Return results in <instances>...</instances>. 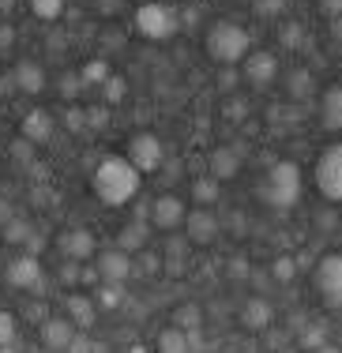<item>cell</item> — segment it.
I'll list each match as a JSON object with an SVG mask.
<instances>
[{"label":"cell","mask_w":342,"mask_h":353,"mask_svg":"<svg viewBox=\"0 0 342 353\" xmlns=\"http://www.w3.org/2000/svg\"><path fill=\"white\" fill-rule=\"evenodd\" d=\"M30 15L41 23H57L64 15V0H30Z\"/></svg>","instance_id":"obj_28"},{"label":"cell","mask_w":342,"mask_h":353,"mask_svg":"<svg viewBox=\"0 0 342 353\" xmlns=\"http://www.w3.org/2000/svg\"><path fill=\"white\" fill-rule=\"evenodd\" d=\"M139 4H147V0H139Z\"/></svg>","instance_id":"obj_53"},{"label":"cell","mask_w":342,"mask_h":353,"mask_svg":"<svg viewBox=\"0 0 342 353\" xmlns=\"http://www.w3.org/2000/svg\"><path fill=\"white\" fill-rule=\"evenodd\" d=\"M90 297H94L98 312H117V308L124 305V297H128V293H124V282H98Z\"/></svg>","instance_id":"obj_22"},{"label":"cell","mask_w":342,"mask_h":353,"mask_svg":"<svg viewBox=\"0 0 342 353\" xmlns=\"http://www.w3.org/2000/svg\"><path fill=\"white\" fill-rule=\"evenodd\" d=\"M308 353H342V350L331 346V342H323V346H316V350H308Z\"/></svg>","instance_id":"obj_48"},{"label":"cell","mask_w":342,"mask_h":353,"mask_svg":"<svg viewBox=\"0 0 342 353\" xmlns=\"http://www.w3.org/2000/svg\"><path fill=\"white\" fill-rule=\"evenodd\" d=\"M237 323L245 327V331H252V334L267 331V327L274 323V308H271V301H267V297H248L245 305H241V312H237Z\"/></svg>","instance_id":"obj_17"},{"label":"cell","mask_w":342,"mask_h":353,"mask_svg":"<svg viewBox=\"0 0 342 353\" xmlns=\"http://www.w3.org/2000/svg\"><path fill=\"white\" fill-rule=\"evenodd\" d=\"M124 158L136 165L139 176H151V173L162 170V162H165V143L158 139L154 132H136V136L128 139V150H124Z\"/></svg>","instance_id":"obj_7"},{"label":"cell","mask_w":342,"mask_h":353,"mask_svg":"<svg viewBox=\"0 0 342 353\" xmlns=\"http://www.w3.org/2000/svg\"><path fill=\"white\" fill-rule=\"evenodd\" d=\"M64 353H94V342H90V331H76Z\"/></svg>","instance_id":"obj_37"},{"label":"cell","mask_w":342,"mask_h":353,"mask_svg":"<svg viewBox=\"0 0 342 353\" xmlns=\"http://www.w3.org/2000/svg\"><path fill=\"white\" fill-rule=\"evenodd\" d=\"M132 27L143 41H170L181 30V12L165 0H147V4L136 8L132 15Z\"/></svg>","instance_id":"obj_4"},{"label":"cell","mask_w":342,"mask_h":353,"mask_svg":"<svg viewBox=\"0 0 342 353\" xmlns=\"http://www.w3.org/2000/svg\"><path fill=\"white\" fill-rule=\"evenodd\" d=\"M173 327H181V331H199L203 327V312H199V305H181L177 312H173Z\"/></svg>","instance_id":"obj_27"},{"label":"cell","mask_w":342,"mask_h":353,"mask_svg":"<svg viewBox=\"0 0 342 353\" xmlns=\"http://www.w3.org/2000/svg\"><path fill=\"white\" fill-rule=\"evenodd\" d=\"M0 218H4V222L12 218V211H8V203H0Z\"/></svg>","instance_id":"obj_50"},{"label":"cell","mask_w":342,"mask_h":353,"mask_svg":"<svg viewBox=\"0 0 342 353\" xmlns=\"http://www.w3.org/2000/svg\"><path fill=\"white\" fill-rule=\"evenodd\" d=\"M316 8H320L323 19H342V0H316Z\"/></svg>","instance_id":"obj_40"},{"label":"cell","mask_w":342,"mask_h":353,"mask_svg":"<svg viewBox=\"0 0 342 353\" xmlns=\"http://www.w3.org/2000/svg\"><path fill=\"white\" fill-rule=\"evenodd\" d=\"M57 248H61V256H64V259L87 263V259L98 252V237H94L90 230H83V225H76V230H64L61 237H57Z\"/></svg>","instance_id":"obj_11"},{"label":"cell","mask_w":342,"mask_h":353,"mask_svg":"<svg viewBox=\"0 0 342 353\" xmlns=\"http://www.w3.org/2000/svg\"><path fill=\"white\" fill-rule=\"evenodd\" d=\"M271 279L282 282V285L294 282V279H297V259H294V256H274V259H271Z\"/></svg>","instance_id":"obj_30"},{"label":"cell","mask_w":342,"mask_h":353,"mask_svg":"<svg viewBox=\"0 0 342 353\" xmlns=\"http://www.w3.org/2000/svg\"><path fill=\"white\" fill-rule=\"evenodd\" d=\"M312 285L331 312H342V252H328L312 267Z\"/></svg>","instance_id":"obj_5"},{"label":"cell","mask_w":342,"mask_h":353,"mask_svg":"<svg viewBox=\"0 0 342 353\" xmlns=\"http://www.w3.org/2000/svg\"><path fill=\"white\" fill-rule=\"evenodd\" d=\"M222 237V222L214 214V207H192L185 214V241L196 248H207Z\"/></svg>","instance_id":"obj_8"},{"label":"cell","mask_w":342,"mask_h":353,"mask_svg":"<svg viewBox=\"0 0 342 353\" xmlns=\"http://www.w3.org/2000/svg\"><path fill=\"white\" fill-rule=\"evenodd\" d=\"M286 83H290L286 94L294 98V102H297V98H308V90H312V72H290Z\"/></svg>","instance_id":"obj_32"},{"label":"cell","mask_w":342,"mask_h":353,"mask_svg":"<svg viewBox=\"0 0 342 353\" xmlns=\"http://www.w3.org/2000/svg\"><path fill=\"white\" fill-rule=\"evenodd\" d=\"M79 282H83V285H90V290H94V285L102 282V279H98V271H94V263H90V267H79Z\"/></svg>","instance_id":"obj_45"},{"label":"cell","mask_w":342,"mask_h":353,"mask_svg":"<svg viewBox=\"0 0 342 353\" xmlns=\"http://www.w3.org/2000/svg\"><path fill=\"white\" fill-rule=\"evenodd\" d=\"M79 90H83L79 72H64V75H61V98H64V102H76Z\"/></svg>","instance_id":"obj_33"},{"label":"cell","mask_w":342,"mask_h":353,"mask_svg":"<svg viewBox=\"0 0 342 353\" xmlns=\"http://www.w3.org/2000/svg\"><path fill=\"white\" fill-rule=\"evenodd\" d=\"M237 83H241V68H222V75H219V87L226 90H237Z\"/></svg>","instance_id":"obj_41"},{"label":"cell","mask_w":342,"mask_h":353,"mask_svg":"<svg viewBox=\"0 0 342 353\" xmlns=\"http://www.w3.org/2000/svg\"><path fill=\"white\" fill-rule=\"evenodd\" d=\"M8 83L15 90H23V94H41L46 90V68L38 61H19L12 68V75H8Z\"/></svg>","instance_id":"obj_18"},{"label":"cell","mask_w":342,"mask_h":353,"mask_svg":"<svg viewBox=\"0 0 342 353\" xmlns=\"http://www.w3.org/2000/svg\"><path fill=\"white\" fill-rule=\"evenodd\" d=\"M154 350L158 353H192V342H188V331H181V327H162L154 339Z\"/></svg>","instance_id":"obj_24"},{"label":"cell","mask_w":342,"mask_h":353,"mask_svg":"<svg viewBox=\"0 0 342 353\" xmlns=\"http://www.w3.org/2000/svg\"><path fill=\"white\" fill-rule=\"evenodd\" d=\"M282 8H286V0H256V15L260 19H274V15H282Z\"/></svg>","instance_id":"obj_38"},{"label":"cell","mask_w":342,"mask_h":353,"mask_svg":"<svg viewBox=\"0 0 342 353\" xmlns=\"http://www.w3.org/2000/svg\"><path fill=\"white\" fill-rule=\"evenodd\" d=\"M132 271L147 274V279H154V274H162V252H151V256H139V267L132 263Z\"/></svg>","instance_id":"obj_35"},{"label":"cell","mask_w":342,"mask_h":353,"mask_svg":"<svg viewBox=\"0 0 342 353\" xmlns=\"http://www.w3.org/2000/svg\"><path fill=\"white\" fill-rule=\"evenodd\" d=\"M185 271H188V241H173V245L162 252V274L181 279Z\"/></svg>","instance_id":"obj_23"},{"label":"cell","mask_w":342,"mask_h":353,"mask_svg":"<svg viewBox=\"0 0 342 353\" xmlns=\"http://www.w3.org/2000/svg\"><path fill=\"white\" fill-rule=\"evenodd\" d=\"M4 282L12 285V290H38V285H41L38 256H15L12 263L4 267Z\"/></svg>","instance_id":"obj_13"},{"label":"cell","mask_w":342,"mask_h":353,"mask_svg":"<svg viewBox=\"0 0 342 353\" xmlns=\"http://www.w3.org/2000/svg\"><path fill=\"white\" fill-rule=\"evenodd\" d=\"M203 53L211 57L219 68H241L248 53H252V38L241 23L233 19H214L203 34Z\"/></svg>","instance_id":"obj_3"},{"label":"cell","mask_w":342,"mask_h":353,"mask_svg":"<svg viewBox=\"0 0 342 353\" xmlns=\"http://www.w3.org/2000/svg\"><path fill=\"white\" fill-rule=\"evenodd\" d=\"M4 90H8V75L0 72V98H4Z\"/></svg>","instance_id":"obj_49"},{"label":"cell","mask_w":342,"mask_h":353,"mask_svg":"<svg viewBox=\"0 0 342 353\" xmlns=\"http://www.w3.org/2000/svg\"><path fill=\"white\" fill-rule=\"evenodd\" d=\"M320 128L342 132V83H331L320 94Z\"/></svg>","instance_id":"obj_20"},{"label":"cell","mask_w":342,"mask_h":353,"mask_svg":"<svg viewBox=\"0 0 342 353\" xmlns=\"http://www.w3.org/2000/svg\"><path fill=\"white\" fill-rule=\"evenodd\" d=\"M76 331H79V327L72 323L68 316H46V319H41V327H38L41 346L53 350V353H64V350H68V342H72V334H76Z\"/></svg>","instance_id":"obj_14"},{"label":"cell","mask_w":342,"mask_h":353,"mask_svg":"<svg viewBox=\"0 0 342 353\" xmlns=\"http://www.w3.org/2000/svg\"><path fill=\"white\" fill-rule=\"evenodd\" d=\"M328 34L335 38V41H342V19H331V27H328Z\"/></svg>","instance_id":"obj_47"},{"label":"cell","mask_w":342,"mask_h":353,"mask_svg":"<svg viewBox=\"0 0 342 353\" xmlns=\"http://www.w3.org/2000/svg\"><path fill=\"white\" fill-rule=\"evenodd\" d=\"M256 199L271 211H294L301 203V170L294 162H271L256 184Z\"/></svg>","instance_id":"obj_2"},{"label":"cell","mask_w":342,"mask_h":353,"mask_svg":"<svg viewBox=\"0 0 342 353\" xmlns=\"http://www.w3.org/2000/svg\"><path fill=\"white\" fill-rule=\"evenodd\" d=\"M94 271L102 282H128L132 279V256L121 248H105L94 252Z\"/></svg>","instance_id":"obj_12"},{"label":"cell","mask_w":342,"mask_h":353,"mask_svg":"<svg viewBox=\"0 0 342 353\" xmlns=\"http://www.w3.org/2000/svg\"><path fill=\"white\" fill-rule=\"evenodd\" d=\"M110 75H113V68H110V61H105V57H90V61L79 68L83 87H102V83L110 79Z\"/></svg>","instance_id":"obj_26"},{"label":"cell","mask_w":342,"mask_h":353,"mask_svg":"<svg viewBox=\"0 0 342 353\" xmlns=\"http://www.w3.org/2000/svg\"><path fill=\"white\" fill-rule=\"evenodd\" d=\"M312 181L328 203H342V143H331L320 150L312 165Z\"/></svg>","instance_id":"obj_6"},{"label":"cell","mask_w":342,"mask_h":353,"mask_svg":"<svg viewBox=\"0 0 342 353\" xmlns=\"http://www.w3.org/2000/svg\"><path fill=\"white\" fill-rule=\"evenodd\" d=\"M15 4V0H0V12H8V8H12Z\"/></svg>","instance_id":"obj_51"},{"label":"cell","mask_w":342,"mask_h":353,"mask_svg":"<svg viewBox=\"0 0 342 353\" xmlns=\"http://www.w3.org/2000/svg\"><path fill=\"white\" fill-rule=\"evenodd\" d=\"M64 124H68L72 132L87 128V117H83V109H68V113H64Z\"/></svg>","instance_id":"obj_44"},{"label":"cell","mask_w":342,"mask_h":353,"mask_svg":"<svg viewBox=\"0 0 342 353\" xmlns=\"http://www.w3.org/2000/svg\"><path fill=\"white\" fill-rule=\"evenodd\" d=\"M53 113L49 109H30L27 117L19 121V139H27L30 147H46L49 139H53Z\"/></svg>","instance_id":"obj_15"},{"label":"cell","mask_w":342,"mask_h":353,"mask_svg":"<svg viewBox=\"0 0 342 353\" xmlns=\"http://www.w3.org/2000/svg\"><path fill=\"white\" fill-rule=\"evenodd\" d=\"M15 334H19V323H15V316L0 308V346H12Z\"/></svg>","instance_id":"obj_34"},{"label":"cell","mask_w":342,"mask_h":353,"mask_svg":"<svg viewBox=\"0 0 342 353\" xmlns=\"http://www.w3.org/2000/svg\"><path fill=\"white\" fill-rule=\"evenodd\" d=\"M241 162H245V154H241L233 143H226V147H214L211 154H207V173L214 176V181H233V176L241 173Z\"/></svg>","instance_id":"obj_16"},{"label":"cell","mask_w":342,"mask_h":353,"mask_svg":"<svg viewBox=\"0 0 342 353\" xmlns=\"http://www.w3.org/2000/svg\"><path fill=\"white\" fill-rule=\"evenodd\" d=\"M0 237H4L8 245H23V241H30V222L27 218H8L4 230H0Z\"/></svg>","instance_id":"obj_29"},{"label":"cell","mask_w":342,"mask_h":353,"mask_svg":"<svg viewBox=\"0 0 342 353\" xmlns=\"http://www.w3.org/2000/svg\"><path fill=\"white\" fill-rule=\"evenodd\" d=\"M297 38H301V27H297V23H286V30H282V41H286V46H297Z\"/></svg>","instance_id":"obj_46"},{"label":"cell","mask_w":342,"mask_h":353,"mask_svg":"<svg viewBox=\"0 0 342 353\" xmlns=\"http://www.w3.org/2000/svg\"><path fill=\"white\" fill-rule=\"evenodd\" d=\"M0 353H15V350L12 346H0Z\"/></svg>","instance_id":"obj_52"},{"label":"cell","mask_w":342,"mask_h":353,"mask_svg":"<svg viewBox=\"0 0 342 353\" xmlns=\"http://www.w3.org/2000/svg\"><path fill=\"white\" fill-rule=\"evenodd\" d=\"M139 184H143V176L121 154H105L90 173V192L102 207H128L139 196Z\"/></svg>","instance_id":"obj_1"},{"label":"cell","mask_w":342,"mask_h":353,"mask_svg":"<svg viewBox=\"0 0 342 353\" xmlns=\"http://www.w3.org/2000/svg\"><path fill=\"white\" fill-rule=\"evenodd\" d=\"M219 196H222V184L214 181L211 173H199L196 181H192V203L196 207H214Z\"/></svg>","instance_id":"obj_25"},{"label":"cell","mask_w":342,"mask_h":353,"mask_svg":"<svg viewBox=\"0 0 342 353\" xmlns=\"http://www.w3.org/2000/svg\"><path fill=\"white\" fill-rule=\"evenodd\" d=\"M61 282L64 285H76L79 282V263H76V259H68V263L61 267Z\"/></svg>","instance_id":"obj_43"},{"label":"cell","mask_w":342,"mask_h":353,"mask_svg":"<svg viewBox=\"0 0 342 353\" xmlns=\"http://www.w3.org/2000/svg\"><path fill=\"white\" fill-rule=\"evenodd\" d=\"M124 94H128V79H124V75H110V79L102 83V102L105 105L124 102Z\"/></svg>","instance_id":"obj_31"},{"label":"cell","mask_w":342,"mask_h":353,"mask_svg":"<svg viewBox=\"0 0 342 353\" xmlns=\"http://www.w3.org/2000/svg\"><path fill=\"white\" fill-rule=\"evenodd\" d=\"M323 342H328V331H323L320 323H312V327H308V331L301 334V350H305V353L316 350V346H323Z\"/></svg>","instance_id":"obj_36"},{"label":"cell","mask_w":342,"mask_h":353,"mask_svg":"<svg viewBox=\"0 0 342 353\" xmlns=\"http://www.w3.org/2000/svg\"><path fill=\"white\" fill-rule=\"evenodd\" d=\"M83 117H87V128H105L110 124V113H105V105H94V109H83Z\"/></svg>","instance_id":"obj_39"},{"label":"cell","mask_w":342,"mask_h":353,"mask_svg":"<svg viewBox=\"0 0 342 353\" xmlns=\"http://www.w3.org/2000/svg\"><path fill=\"white\" fill-rule=\"evenodd\" d=\"M147 237H151V222H147V218H132V222H124L121 230H117L113 248L128 252V256H139V252L147 248Z\"/></svg>","instance_id":"obj_19"},{"label":"cell","mask_w":342,"mask_h":353,"mask_svg":"<svg viewBox=\"0 0 342 353\" xmlns=\"http://www.w3.org/2000/svg\"><path fill=\"white\" fill-rule=\"evenodd\" d=\"M185 214H188V207L181 203V196H173V192H162L158 199H151V225L154 230H162V233H173V230H181L185 225Z\"/></svg>","instance_id":"obj_10"},{"label":"cell","mask_w":342,"mask_h":353,"mask_svg":"<svg viewBox=\"0 0 342 353\" xmlns=\"http://www.w3.org/2000/svg\"><path fill=\"white\" fill-rule=\"evenodd\" d=\"M241 79L256 90H267L279 79V57H274L271 49H252V53L241 61Z\"/></svg>","instance_id":"obj_9"},{"label":"cell","mask_w":342,"mask_h":353,"mask_svg":"<svg viewBox=\"0 0 342 353\" xmlns=\"http://www.w3.org/2000/svg\"><path fill=\"white\" fill-rule=\"evenodd\" d=\"M12 46H15V27L0 23V53H12Z\"/></svg>","instance_id":"obj_42"},{"label":"cell","mask_w":342,"mask_h":353,"mask_svg":"<svg viewBox=\"0 0 342 353\" xmlns=\"http://www.w3.org/2000/svg\"><path fill=\"white\" fill-rule=\"evenodd\" d=\"M64 312H68V319L79 327V331H90L94 319H98V305H94V297L72 293V297H64Z\"/></svg>","instance_id":"obj_21"}]
</instances>
